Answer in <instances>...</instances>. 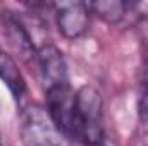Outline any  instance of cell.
I'll return each instance as SVG.
<instances>
[{
  "instance_id": "cell-1",
  "label": "cell",
  "mask_w": 148,
  "mask_h": 146,
  "mask_svg": "<svg viewBox=\"0 0 148 146\" xmlns=\"http://www.w3.org/2000/svg\"><path fill=\"white\" fill-rule=\"evenodd\" d=\"M103 100L93 86H83L74 91L73 143L100 146L105 141Z\"/></svg>"
},
{
  "instance_id": "cell-2",
  "label": "cell",
  "mask_w": 148,
  "mask_h": 146,
  "mask_svg": "<svg viewBox=\"0 0 148 146\" xmlns=\"http://www.w3.org/2000/svg\"><path fill=\"white\" fill-rule=\"evenodd\" d=\"M19 136L24 146H71V141L53 126L47 110L29 105L21 112Z\"/></svg>"
},
{
  "instance_id": "cell-3",
  "label": "cell",
  "mask_w": 148,
  "mask_h": 146,
  "mask_svg": "<svg viewBox=\"0 0 148 146\" xmlns=\"http://www.w3.org/2000/svg\"><path fill=\"white\" fill-rule=\"evenodd\" d=\"M35 64L38 65V72L45 86V91L69 84V72H67L66 59L55 45L45 43L38 46Z\"/></svg>"
},
{
  "instance_id": "cell-4",
  "label": "cell",
  "mask_w": 148,
  "mask_h": 146,
  "mask_svg": "<svg viewBox=\"0 0 148 146\" xmlns=\"http://www.w3.org/2000/svg\"><path fill=\"white\" fill-rule=\"evenodd\" d=\"M0 29L7 40V43L10 45V48L16 53H19V57L23 60H26V62L36 60L38 48L33 43V38L29 35L26 24L16 12L9 10V9L0 12Z\"/></svg>"
},
{
  "instance_id": "cell-5",
  "label": "cell",
  "mask_w": 148,
  "mask_h": 146,
  "mask_svg": "<svg viewBox=\"0 0 148 146\" xmlns=\"http://www.w3.org/2000/svg\"><path fill=\"white\" fill-rule=\"evenodd\" d=\"M59 31L67 40L81 38L90 26V7L84 2H60L53 5Z\"/></svg>"
},
{
  "instance_id": "cell-6",
  "label": "cell",
  "mask_w": 148,
  "mask_h": 146,
  "mask_svg": "<svg viewBox=\"0 0 148 146\" xmlns=\"http://www.w3.org/2000/svg\"><path fill=\"white\" fill-rule=\"evenodd\" d=\"M0 81L9 88L14 100H21L26 93V81L19 71L12 55H9L0 46Z\"/></svg>"
},
{
  "instance_id": "cell-7",
  "label": "cell",
  "mask_w": 148,
  "mask_h": 146,
  "mask_svg": "<svg viewBox=\"0 0 148 146\" xmlns=\"http://www.w3.org/2000/svg\"><path fill=\"white\" fill-rule=\"evenodd\" d=\"M90 12L97 17L103 19L109 24H119L126 19L127 10H131L133 3L121 2V0H98V2H88Z\"/></svg>"
},
{
  "instance_id": "cell-8",
  "label": "cell",
  "mask_w": 148,
  "mask_h": 146,
  "mask_svg": "<svg viewBox=\"0 0 148 146\" xmlns=\"http://www.w3.org/2000/svg\"><path fill=\"white\" fill-rule=\"evenodd\" d=\"M138 113L140 120L148 124V45L143 53L141 71H140V91H138Z\"/></svg>"
},
{
  "instance_id": "cell-9",
  "label": "cell",
  "mask_w": 148,
  "mask_h": 146,
  "mask_svg": "<svg viewBox=\"0 0 148 146\" xmlns=\"http://www.w3.org/2000/svg\"><path fill=\"white\" fill-rule=\"evenodd\" d=\"M100 146H114V145H112V141L109 139V138H105V141H103Z\"/></svg>"
},
{
  "instance_id": "cell-10",
  "label": "cell",
  "mask_w": 148,
  "mask_h": 146,
  "mask_svg": "<svg viewBox=\"0 0 148 146\" xmlns=\"http://www.w3.org/2000/svg\"><path fill=\"white\" fill-rule=\"evenodd\" d=\"M0 146H2V145H0Z\"/></svg>"
}]
</instances>
